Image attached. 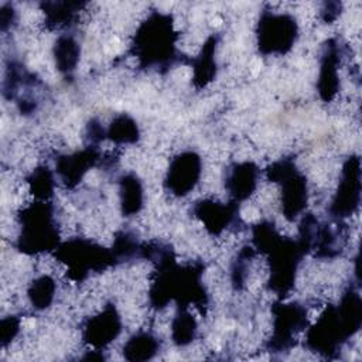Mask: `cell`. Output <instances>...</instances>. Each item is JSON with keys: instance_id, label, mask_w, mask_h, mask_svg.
I'll return each mask as SVG.
<instances>
[{"instance_id": "6da1fadb", "label": "cell", "mask_w": 362, "mask_h": 362, "mask_svg": "<svg viewBox=\"0 0 362 362\" xmlns=\"http://www.w3.org/2000/svg\"><path fill=\"white\" fill-rule=\"evenodd\" d=\"M17 249L25 255H41L59 246V226L48 201H33L18 212Z\"/></svg>"}, {"instance_id": "7a4b0ae2", "label": "cell", "mask_w": 362, "mask_h": 362, "mask_svg": "<svg viewBox=\"0 0 362 362\" xmlns=\"http://www.w3.org/2000/svg\"><path fill=\"white\" fill-rule=\"evenodd\" d=\"M175 33L168 14H151L137 30L134 48L139 57L146 64L164 62L173 58Z\"/></svg>"}, {"instance_id": "3957f363", "label": "cell", "mask_w": 362, "mask_h": 362, "mask_svg": "<svg viewBox=\"0 0 362 362\" xmlns=\"http://www.w3.org/2000/svg\"><path fill=\"white\" fill-rule=\"evenodd\" d=\"M297 33V21L291 14L266 11L259 20L257 47L266 55H283L294 45Z\"/></svg>"}, {"instance_id": "277c9868", "label": "cell", "mask_w": 362, "mask_h": 362, "mask_svg": "<svg viewBox=\"0 0 362 362\" xmlns=\"http://www.w3.org/2000/svg\"><path fill=\"white\" fill-rule=\"evenodd\" d=\"M202 175V160L194 151H184L170 161L165 188L175 197H185L195 189Z\"/></svg>"}, {"instance_id": "5b68a950", "label": "cell", "mask_w": 362, "mask_h": 362, "mask_svg": "<svg viewBox=\"0 0 362 362\" xmlns=\"http://www.w3.org/2000/svg\"><path fill=\"white\" fill-rule=\"evenodd\" d=\"M359 205V160L349 157L344 164L342 177L331 204L332 216L338 221L352 216Z\"/></svg>"}, {"instance_id": "8992f818", "label": "cell", "mask_w": 362, "mask_h": 362, "mask_svg": "<svg viewBox=\"0 0 362 362\" xmlns=\"http://www.w3.org/2000/svg\"><path fill=\"white\" fill-rule=\"evenodd\" d=\"M122 331V320L112 304L89 317L83 327V342L99 351L110 345Z\"/></svg>"}, {"instance_id": "52a82bcc", "label": "cell", "mask_w": 362, "mask_h": 362, "mask_svg": "<svg viewBox=\"0 0 362 362\" xmlns=\"http://www.w3.org/2000/svg\"><path fill=\"white\" fill-rule=\"evenodd\" d=\"M195 214L202 222L204 228L212 235L223 232L235 218V211L230 204L214 199H202L195 206Z\"/></svg>"}, {"instance_id": "ba28073f", "label": "cell", "mask_w": 362, "mask_h": 362, "mask_svg": "<svg viewBox=\"0 0 362 362\" xmlns=\"http://www.w3.org/2000/svg\"><path fill=\"white\" fill-rule=\"evenodd\" d=\"M259 180V170L253 163H239L230 167L229 174L225 181V187L235 201H242L249 198Z\"/></svg>"}, {"instance_id": "9c48e42d", "label": "cell", "mask_w": 362, "mask_h": 362, "mask_svg": "<svg viewBox=\"0 0 362 362\" xmlns=\"http://www.w3.org/2000/svg\"><path fill=\"white\" fill-rule=\"evenodd\" d=\"M143 187L134 174H123L119 180V201L123 215H136L143 208Z\"/></svg>"}, {"instance_id": "30bf717a", "label": "cell", "mask_w": 362, "mask_h": 362, "mask_svg": "<svg viewBox=\"0 0 362 362\" xmlns=\"http://www.w3.org/2000/svg\"><path fill=\"white\" fill-rule=\"evenodd\" d=\"M57 294V284L52 276L41 274L35 277L27 291V297L31 303V307L38 311H44L51 307L52 301L55 300Z\"/></svg>"}, {"instance_id": "8fae6325", "label": "cell", "mask_w": 362, "mask_h": 362, "mask_svg": "<svg viewBox=\"0 0 362 362\" xmlns=\"http://www.w3.org/2000/svg\"><path fill=\"white\" fill-rule=\"evenodd\" d=\"M158 349L160 342L153 334L137 332L123 345V355L127 359H150Z\"/></svg>"}, {"instance_id": "7c38bea8", "label": "cell", "mask_w": 362, "mask_h": 362, "mask_svg": "<svg viewBox=\"0 0 362 362\" xmlns=\"http://www.w3.org/2000/svg\"><path fill=\"white\" fill-rule=\"evenodd\" d=\"M55 64L64 74H71L79 61V47L71 35L59 37L54 48Z\"/></svg>"}, {"instance_id": "4fadbf2b", "label": "cell", "mask_w": 362, "mask_h": 362, "mask_svg": "<svg viewBox=\"0 0 362 362\" xmlns=\"http://www.w3.org/2000/svg\"><path fill=\"white\" fill-rule=\"evenodd\" d=\"M198 331L197 320L187 310H180L171 324V335L174 344L178 346H185L195 339Z\"/></svg>"}, {"instance_id": "5bb4252c", "label": "cell", "mask_w": 362, "mask_h": 362, "mask_svg": "<svg viewBox=\"0 0 362 362\" xmlns=\"http://www.w3.org/2000/svg\"><path fill=\"white\" fill-rule=\"evenodd\" d=\"M106 136L117 144L134 143L139 139V129L132 117L122 115L110 123Z\"/></svg>"}, {"instance_id": "9a60e30c", "label": "cell", "mask_w": 362, "mask_h": 362, "mask_svg": "<svg viewBox=\"0 0 362 362\" xmlns=\"http://www.w3.org/2000/svg\"><path fill=\"white\" fill-rule=\"evenodd\" d=\"M21 321L16 315H10L7 318H3L0 325V335H1V345L3 348L10 344L20 332Z\"/></svg>"}]
</instances>
